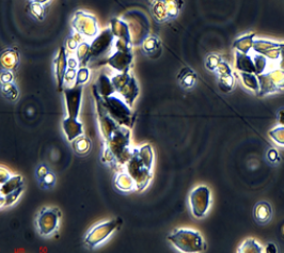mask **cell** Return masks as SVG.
Returning a JSON list of instances; mask_svg holds the SVG:
<instances>
[{
    "instance_id": "obj_1",
    "label": "cell",
    "mask_w": 284,
    "mask_h": 253,
    "mask_svg": "<svg viewBox=\"0 0 284 253\" xmlns=\"http://www.w3.org/2000/svg\"><path fill=\"white\" fill-rule=\"evenodd\" d=\"M154 162L153 148L150 145H144L140 148H134L131 157L126 164L129 174L134 179L137 190L142 191L147 188L152 177Z\"/></svg>"
},
{
    "instance_id": "obj_2",
    "label": "cell",
    "mask_w": 284,
    "mask_h": 253,
    "mask_svg": "<svg viewBox=\"0 0 284 253\" xmlns=\"http://www.w3.org/2000/svg\"><path fill=\"white\" fill-rule=\"evenodd\" d=\"M131 128L120 125L107 140H105V151L103 162L107 164L126 165L131 157Z\"/></svg>"
},
{
    "instance_id": "obj_3",
    "label": "cell",
    "mask_w": 284,
    "mask_h": 253,
    "mask_svg": "<svg viewBox=\"0 0 284 253\" xmlns=\"http://www.w3.org/2000/svg\"><path fill=\"white\" fill-rule=\"evenodd\" d=\"M177 250L185 253H198L206 249V245L199 232L195 230L181 229L168 236Z\"/></svg>"
},
{
    "instance_id": "obj_4",
    "label": "cell",
    "mask_w": 284,
    "mask_h": 253,
    "mask_svg": "<svg viewBox=\"0 0 284 253\" xmlns=\"http://www.w3.org/2000/svg\"><path fill=\"white\" fill-rule=\"evenodd\" d=\"M103 106L105 107L106 111L119 125L126 126L131 128L135 123V114L131 111V107L122 101L118 96H108L103 99L101 97Z\"/></svg>"
},
{
    "instance_id": "obj_5",
    "label": "cell",
    "mask_w": 284,
    "mask_h": 253,
    "mask_svg": "<svg viewBox=\"0 0 284 253\" xmlns=\"http://www.w3.org/2000/svg\"><path fill=\"white\" fill-rule=\"evenodd\" d=\"M111 80L115 93H118L127 105L132 107L139 95V87L135 77L130 73H119Z\"/></svg>"
},
{
    "instance_id": "obj_6",
    "label": "cell",
    "mask_w": 284,
    "mask_h": 253,
    "mask_svg": "<svg viewBox=\"0 0 284 253\" xmlns=\"http://www.w3.org/2000/svg\"><path fill=\"white\" fill-rule=\"evenodd\" d=\"M122 20H124L130 27L131 44L138 45L143 43L150 32V24L147 16L138 11H131L122 17Z\"/></svg>"
},
{
    "instance_id": "obj_7",
    "label": "cell",
    "mask_w": 284,
    "mask_h": 253,
    "mask_svg": "<svg viewBox=\"0 0 284 253\" xmlns=\"http://www.w3.org/2000/svg\"><path fill=\"white\" fill-rule=\"evenodd\" d=\"M61 212L57 209L45 208L41 211L36 220L38 232L42 236H49L57 231L60 223Z\"/></svg>"
},
{
    "instance_id": "obj_8",
    "label": "cell",
    "mask_w": 284,
    "mask_h": 253,
    "mask_svg": "<svg viewBox=\"0 0 284 253\" xmlns=\"http://www.w3.org/2000/svg\"><path fill=\"white\" fill-rule=\"evenodd\" d=\"M119 220H110L97 224L91 231L87 234L85 238V244L90 249H94L98 245L104 243L114 230L119 226Z\"/></svg>"
},
{
    "instance_id": "obj_9",
    "label": "cell",
    "mask_w": 284,
    "mask_h": 253,
    "mask_svg": "<svg viewBox=\"0 0 284 253\" xmlns=\"http://www.w3.org/2000/svg\"><path fill=\"white\" fill-rule=\"evenodd\" d=\"M190 209L195 217L202 218L206 215L211 204V190L206 186L195 188L189 195Z\"/></svg>"
},
{
    "instance_id": "obj_10",
    "label": "cell",
    "mask_w": 284,
    "mask_h": 253,
    "mask_svg": "<svg viewBox=\"0 0 284 253\" xmlns=\"http://www.w3.org/2000/svg\"><path fill=\"white\" fill-rule=\"evenodd\" d=\"M74 30L81 36L89 39H94L98 32L97 21L93 15L86 13L84 11H77L72 21Z\"/></svg>"
},
{
    "instance_id": "obj_11",
    "label": "cell",
    "mask_w": 284,
    "mask_h": 253,
    "mask_svg": "<svg viewBox=\"0 0 284 253\" xmlns=\"http://www.w3.org/2000/svg\"><path fill=\"white\" fill-rule=\"evenodd\" d=\"M83 84H74L73 87H67L63 90L68 118L78 119L81 107V100H83Z\"/></svg>"
},
{
    "instance_id": "obj_12",
    "label": "cell",
    "mask_w": 284,
    "mask_h": 253,
    "mask_svg": "<svg viewBox=\"0 0 284 253\" xmlns=\"http://www.w3.org/2000/svg\"><path fill=\"white\" fill-rule=\"evenodd\" d=\"M114 36L111 31V28L103 30L100 34L93 39V41L90 44L91 56L92 57H100L104 54H106L109 50L110 46L113 43Z\"/></svg>"
},
{
    "instance_id": "obj_13",
    "label": "cell",
    "mask_w": 284,
    "mask_h": 253,
    "mask_svg": "<svg viewBox=\"0 0 284 253\" xmlns=\"http://www.w3.org/2000/svg\"><path fill=\"white\" fill-rule=\"evenodd\" d=\"M109 66L120 73H129L132 63L131 48L129 49H117V51L107 60Z\"/></svg>"
},
{
    "instance_id": "obj_14",
    "label": "cell",
    "mask_w": 284,
    "mask_h": 253,
    "mask_svg": "<svg viewBox=\"0 0 284 253\" xmlns=\"http://www.w3.org/2000/svg\"><path fill=\"white\" fill-rule=\"evenodd\" d=\"M67 56H66V48L60 47L59 53H58L57 58L55 59V71H56V77H57V83H58V91L63 92L66 83V75L67 72Z\"/></svg>"
},
{
    "instance_id": "obj_15",
    "label": "cell",
    "mask_w": 284,
    "mask_h": 253,
    "mask_svg": "<svg viewBox=\"0 0 284 253\" xmlns=\"http://www.w3.org/2000/svg\"><path fill=\"white\" fill-rule=\"evenodd\" d=\"M62 127L69 142H73L76 138L84 135L83 123L79 122L78 119H71L67 117L63 120Z\"/></svg>"
},
{
    "instance_id": "obj_16",
    "label": "cell",
    "mask_w": 284,
    "mask_h": 253,
    "mask_svg": "<svg viewBox=\"0 0 284 253\" xmlns=\"http://www.w3.org/2000/svg\"><path fill=\"white\" fill-rule=\"evenodd\" d=\"M110 28H111V31L113 33L114 38L124 40V41L131 44V37L130 27L124 20L112 19L111 21H110Z\"/></svg>"
},
{
    "instance_id": "obj_17",
    "label": "cell",
    "mask_w": 284,
    "mask_h": 253,
    "mask_svg": "<svg viewBox=\"0 0 284 253\" xmlns=\"http://www.w3.org/2000/svg\"><path fill=\"white\" fill-rule=\"evenodd\" d=\"M94 91H96L97 94L101 97H103V99H105V97H108V96H111L112 94L115 93V89L113 87L112 80L104 74H102L101 76L97 78L96 84L94 85Z\"/></svg>"
},
{
    "instance_id": "obj_18",
    "label": "cell",
    "mask_w": 284,
    "mask_h": 253,
    "mask_svg": "<svg viewBox=\"0 0 284 253\" xmlns=\"http://www.w3.org/2000/svg\"><path fill=\"white\" fill-rule=\"evenodd\" d=\"M236 62L235 66L240 73H252L256 74V65H254V61L248 54H242L240 51L235 53Z\"/></svg>"
},
{
    "instance_id": "obj_19",
    "label": "cell",
    "mask_w": 284,
    "mask_h": 253,
    "mask_svg": "<svg viewBox=\"0 0 284 253\" xmlns=\"http://www.w3.org/2000/svg\"><path fill=\"white\" fill-rule=\"evenodd\" d=\"M0 62H1V66H2L3 70L13 71V70H15L20 63L19 53H17L16 49H13V48L5 49L1 54Z\"/></svg>"
},
{
    "instance_id": "obj_20",
    "label": "cell",
    "mask_w": 284,
    "mask_h": 253,
    "mask_svg": "<svg viewBox=\"0 0 284 253\" xmlns=\"http://www.w3.org/2000/svg\"><path fill=\"white\" fill-rule=\"evenodd\" d=\"M114 185L118 189L122 191H131L134 190L136 188V183L134 179L129 174V172H123V173H119L115 177Z\"/></svg>"
},
{
    "instance_id": "obj_21",
    "label": "cell",
    "mask_w": 284,
    "mask_h": 253,
    "mask_svg": "<svg viewBox=\"0 0 284 253\" xmlns=\"http://www.w3.org/2000/svg\"><path fill=\"white\" fill-rule=\"evenodd\" d=\"M272 216V210L269 203L260 202L254 209V217L259 223H266L270 220Z\"/></svg>"
},
{
    "instance_id": "obj_22",
    "label": "cell",
    "mask_w": 284,
    "mask_h": 253,
    "mask_svg": "<svg viewBox=\"0 0 284 253\" xmlns=\"http://www.w3.org/2000/svg\"><path fill=\"white\" fill-rule=\"evenodd\" d=\"M177 79L181 83V85L185 89L193 88L197 83V74L189 67H183L179 72Z\"/></svg>"
},
{
    "instance_id": "obj_23",
    "label": "cell",
    "mask_w": 284,
    "mask_h": 253,
    "mask_svg": "<svg viewBox=\"0 0 284 253\" xmlns=\"http://www.w3.org/2000/svg\"><path fill=\"white\" fill-rule=\"evenodd\" d=\"M22 184H24V180H22V177L21 175L11 176L7 182L1 184V189H0L1 197L20 189L21 187H22Z\"/></svg>"
},
{
    "instance_id": "obj_24",
    "label": "cell",
    "mask_w": 284,
    "mask_h": 253,
    "mask_svg": "<svg viewBox=\"0 0 284 253\" xmlns=\"http://www.w3.org/2000/svg\"><path fill=\"white\" fill-rule=\"evenodd\" d=\"M256 37V34L254 33H249L247 36H243L240 37L236 40L234 42L233 47L237 50V51H240L242 54H248L250 49H252L253 47V38Z\"/></svg>"
},
{
    "instance_id": "obj_25",
    "label": "cell",
    "mask_w": 284,
    "mask_h": 253,
    "mask_svg": "<svg viewBox=\"0 0 284 253\" xmlns=\"http://www.w3.org/2000/svg\"><path fill=\"white\" fill-rule=\"evenodd\" d=\"M142 48L144 50V53L149 55L150 57H155L154 54L157 53V51L160 53L161 49L160 40L155 37H148L142 43Z\"/></svg>"
},
{
    "instance_id": "obj_26",
    "label": "cell",
    "mask_w": 284,
    "mask_h": 253,
    "mask_svg": "<svg viewBox=\"0 0 284 253\" xmlns=\"http://www.w3.org/2000/svg\"><path fill=\"white\" fill-rule=\"evenodd\" d=\"M76 57L80 66L86 67V65L88 64L89 59L91 58V49L90 45L87 42H83L78 45V47L76 49Z\"/></svg>"
},
{
    "instance_id": "obj_27",
    "label": "cell",
    "mask_w": 284,
    "mask_h": 253,
    "mask_svg": "<svg viewBox=\"0 0 284 253\" xmlns=\"http://www.w3.org/2000/svg\"><path fill=\"white\" fill-rule=\"evenodd\" d=\"M241 80L245 87L249 90L257 92L259 94L260 92V80L256 74L252 73H240Z\"/></svg>"
},
{
    "instance_id": "obj_28",
    "label": "cell",
    "mask_w": 284,
    "mask_h": 253,
    "mask_svg": "<svg viewBox=\"0 0 284 253\" xmlns=\"http://www.w3.org/2000/svg\"><path fill=\"white\" fill-rule=\"evenodd\" d=\"M73 148L77 154L85 155L90 151L91 141H90V139H88V138L80 136L73 141Z\"/></svg>"
},
{
    "instance_id": "obj_29",
    "label": "cell",
    "mask_w": 284,
    "mask_h": 253,
    "mask_svg": "<svg viewBox=\"0 0 284 253\" xmlns=\"http://www.w3.org/2000/svg\"><path fill=\"white\" fill-rule=\"evenodd\" d=\"M218 85L219 89L221 90L224 93L230 92L233 89L234 85V78L233 74H223V75H218Z\"/></svg>"
},
{
    "instance_id": "obj_30",
    "label": "cell",
    "mask_w": 284,
    "mask_h": 253,
    "mask_svg": "<svg viewBox=\"0 0 284 253\" xmlns=\"http://www.w3.org/2000/svg\"><path fill=\"white\" fill-rule=\"evenodd\" d=\"M239 253H262L263 249L261 247L256 239H247L245 243H243L240 249L237 250Z\"/></svg>"
},
{
    "instance_id": "obj_31",
    "label": "cell",
    "mask_w": 284,
    "mask_h": 253,
    "mask_svg": "<svg viewBox=\"0 0 284 253\" xmlns=\"http://www.w3.org/2000/svg\"><path fill=\"white\" fill-rule=\"evenodd\" d=\"M1 91L2 94L10 101H15L19 97V90L13 83L1 84Z\"/></svg>"
},
{
    "instance_id": "obj_32",
    "label": "cell",
    "mask_w": 284,
    "mask_h": 253,
    "mask_svg": "<svg viewBox=\"0 0 284 253\" xmlns=\"http://www.w3.org/2000/svg\"><path fill=\"white\" fill-rule=\"evenodd\" d=\"M22 190H24V187H21L20 189H17V190L13 192H11L7 195H3V197H1V199H0V201H1V206H10L14 204L16 201L19 200Z\"/></svg>"
},
{
    "instance_id": "obj_33",
    "label": "cell",
    "mask_w": 284,
    "mask_h": 253,
    "mask_svg": "<svg viewBox=\"0 0 284 253\" xmlns=\"http://www.w3.org/2000/svg\"><path fill=\"white\" fill-rule=\"evenodd\" d=\"M269 137L277 145L284 147V126H278V127L271 129L269 131Z\"/></svg>"
},
{
    "instance_id": "obj_34",
    "label": "cell",
    "mask_w": 284,
    "mask_h": 253,
    "mask_svg": "<svg viewBox=\"0 0 284 253\" xmlns=\"http://www.w3.org/2000/svg\"><path fill=\"white\" fill-rule=\"evenodd\" d=\"M29 12H30V14L34 17V19H37L39 21H43L45 9L43 8L42 3L33 1L29 4Z\"/></svg>"
},
{
    "instance_id": "obj_35",
    "label": "cell",
    "mask_w": 284,
    "mask_h": 253,
    "mask_svg": "<svg viewBox=\"0 0 284 253\" xmlns=\"http://www.w3.org/2000/svg\"><path fill=\"white\" fill-rule=\"evenodd\" d=\"M223 60L221 59V57L218 55H211L208 56L205 61V66L207 70L210 71H216L217 67L219 66L220 63H221Z\"/></svg>"
},
{
    "instance_id": "obj_36",
    "label": "cell",
    "mask_w": 284,
    "mask_h": 253,
    "mask_svg": "<svg viewBox=\"0 0 284 253\" xmlns=\"http://www.w3.org/2000/svg\"><path fill=\"white\" fill-rule=\"evenodd\" d=\"M89 79V70L87 67H81L77 71L76 80L74 84H84Z\"/></svg>"
},
{
    "instance_id": "obj_37",
    "label": "cell",
    "mask_w": 284,
    "mask_h": 253,
    "mask_svg": "<svg viewBox=\"0 0 284 253\" xmlns=\"http://www.w3.org/2000/svg\"><path fill=\"white\" fill-rule=\"evenodd\" d=\"M55 182H56V176L54 175L53 172H50V171L44 176V179L42 181H40L41 185H42L44 188L53 187Z\"/></svg>"
},
{
    "instance_id": "obj_38",
    "label": "cell",
    "mask_w": 284,
    "mask_h": 253,
    "mask_svg": "<svg viewBox=\"0 0 284 253\" xmlns=\"http://www.w3.org/2000/svg\"><path fill=\"white\" fill-rule=\"evenodd\" d=\"M267 159L269 160L270 163H272V164H276V163L279 162L280 157H279V153H278L277 149H275V148L268 149V152H267Z\"/></svg>"
},
{
    "instance_id": "obj_39",
    "label": "cell",
    "mask_w": 284,
    "mask_h": 253,
    "mask_svg": "<svg viewBox=\"0 0 284 253\" xmlns=\"http://www.w3.org/2000/svg\"><path fill=\"white\" fill-rule=\"evenodd\" d=\"M216 72H217L218 75H223V74H231L232 73V70H231V67H230V65L228 64L227 62L222 61L219 64V66L217 67Z\"/></svg>"
},
{
    "instance_id": "obj_40",
    "label": "cell",
    "mask_w": 284,
    "mask_h": 253,
    "mask_svg": "<svg viewBox=\"0 0 284 253\" xmlns=\"http://www.w3.org/2000/svg\"><path fill=\"white\" fill-rule=\"evenodd\" d=\"M76 76H77L76 68H67V72L66 75V83L71 84L72 82H75V80H76Z\"/></svg>"
},
{
    "instance_id": "obj_41",
    "label": "cell",
    "mask_w": 284,
    "mask_h": 253,
    "mask_svg": "<svg viewBox=\"0 0 284 253\" xmlns=\"http://www.w3.org/2000/svg\"><path fill=\"white\" fill-rule=\"evenodd\" d=\"M1 84H4V83H13V80H14V76H13V74L11 73V71H7V70H3L1 72Z\"/></svg>"
},
{
    "instance_id": "obj_42",
    "label": "cell",
    "mask_w": 284,
    "mask_h": 253,
    "mask_svg": "<svg viewBox=\"0 0 284 253\" xmlns=\"http://www.w3.org/2000/svg\"><path fill=\"white\" fill-rule=\"evenodd\" d=\"M48 172H49V169L46 166H44V165L39 166V168L37 169V176H38L39 181H42L44 179V176L47 174Z\"/></svg>"
},
{
    "instance_id": "obj_43",
    "label": "cell",
    "mask_w": 284,
    "mask_h": 253,
    "mask_svg": "<svg viewBox=\"0 0 284 253\" xmlns=\"http://www.w3.org/2000/svg\"><path fill=\"white\" fill-rule=\"evenodd\" d=\"M10 177H11L10 172L7 169H4L3 167H1V172H0V180H1L0 182H1V184L7 182Z\"/></svg>"
},
{
    "instance_id": "obj_44",
    "label": "cell",
    "mask_w": 284,
    "mask_h": 253,
    "mask_svg": "<svg viewBox=\"0 0 284 253\" xmlns=\"http://www.w3.org/2000/svg\"><path fill=\"white\" fill-rule=\"evenodd\" d=\"M78 65H79V63H78L77 59H75V58L67 59V66H68V68H77Z\"/></svg>"
},
{
    "instance_id": "obj_45",
    "label": "cell",
    "mask_w": 284,
    "mask_h": 253,
    "mask_svg": "<svg viewBox=\"0 0 284 253\" xmlns=\"http://www.w3.org/2000/svg\"><path fill=\"white\" fill-rule=\"evenodd\" d=\"M264 251L267 252V253H277L278 249H277V246L275 244L269 243L267 246H266V248Z\"/></svg>"
},
{
    "instance_id": "obj_46",
    "label": "cell",
    "mask_w": 284,
    "mask_h": 253,
    "mask_svg": "<svg viewBox=\"0 0 284 253\" xmlns=\"http://www.w3.org/2000/svg\"><path fill=\"white\" fill-rule=\"evenodd\" d=\"M278 118H279V123L284 126V109H282L279 114H278Z\"/></svg>"
},
{
    "instance_id": "obj_47",
    "label": "cell",
    "mask_w": 284,
    "mask_h": 253,
    "mask_svg": "<svg viewBox=\"0 0 284 253\" xmlns=\"http://www.w3.org/2000/svg\"><path fill=\"white\" fill-rule=\"evenodd\" d=\"M33 1H36V2H39V3H45V2H47L48 0H33Z\"/></svg>"
},
{
    "instance_id": "obj_48",
    "label": "cell",
    "mask_w": 284,
    "mask_h": 253,
    "mask_svg": "<svg viewBox=\"0 0 284 253\" xmlns=\"http://www.w3.org/2000/svg\"><path fill=\"white\" fill-rule=\"evenodd\" d=\"M283 234H284V227H283Z\"/></svg>"
}]
</instances>
